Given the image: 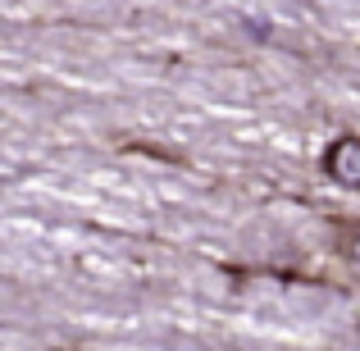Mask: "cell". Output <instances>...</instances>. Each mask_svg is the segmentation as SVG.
<instances>
[{
  "label": "cell",
  "mask_w": 360,
  "mask_h": 351,
  "mask_svg": "<svg viewBox=\"0 0 360 351\" xmlns=\"http://www.w3.org/2000/svg\"><path fill=\"white\" fill-rule=\"evenodd\" d=\"M324 169H328L333 183L360 192V137H338L333 146H328V155H324Z\"/></svg>",
  "instance_id": "1"
},
{
  "label": "cell",
  "mask_w": 360,
  "mask_h": 351,
  "mask_svg": "<svg viewBox=\"0 0 360 351\" xmlns=\"http://www.w3.org/2000/svg\"><path fill=\"white\" fill-rule=\"evenodd\" d=\"M352 264H356V274H360V233H356V242H352Z\"/></svg>",
  "instance_id": "2"
}]
</instances>
